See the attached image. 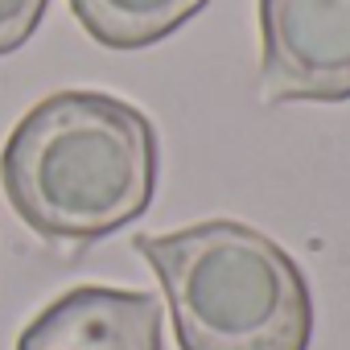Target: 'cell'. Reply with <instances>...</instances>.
<instances>
[{
	"mask_svg": "<svg viewBox=\"0 0 350 350\" xmlns=\"http://www.w3.org/2000/svg\"><path fill=\"white\" fill-rule=\"evenodd\" d=\"M211 0H70L75 21L107 50H144L194 21Z\"/></svg>",
	"mask_w": 350,
	"mask_h": 350,
	"instance_id": "obj_5",
	"label": "cell"
},
{
	"mask_svg": "<svg viewBox=\"0 0 350 350\" xmlns=\"http://www.w3.org/2000/svg\"><path fill=\"white\" fill-rule=\"evenodd\" d=\"M260 91L268 103L350 99V0H260Z\"/></svg>",
	"mask_w": 350,
	"mask_h": 350,
	"instance_id": "obj_3",
	"label": "cell"
},
{
	"mask_svg": "<svg viewBox=\"0 0 350 350\" xmlns=\"http://www.w3.org/2000/svg\"><path fill=\"white\" fill-rule=\"evenodd\" d=\"M157 128L120 95L54 91L0 152V186L42 239L95 243L136 223L157 194Z\"/></svg>",
	"mask_w": 350,
	"mask_h": 350,
	"instance_id": "obj_1",
	"label": "cell"
},
{
	"mask_svg": "<svg viewBox=\"0 0 350 350\" xmlns=\"http://www.w3.org/2000/svg\"><path fill=\"white\" fill-rule=\"evenodd\" d=\"M50 0H0V54H17L42 25Z\"/></svg>",
	"mask_w": 350,
	"mask_h": 350,
	"instance_id": "obj_6",
	"label": "cell"
},
{
	"mask_svg": "<svg viewBox=\"0 0 350 350\" xmlns=\"http://www.w3.org/2000/svg\"><path fill=\"white\" fill-rule=\"evenodd\" d=\"M157 272L182 350H309L313 297L297 260L264 231L206 219L136 235Z\"/></svg>",
	"mask_w": 350,
	"mask_h": 350,
	"instance_id": "obj_2",
	"label": "cell"
},
{
	"mask_svg": "<svg viewBox=\"0 0 350 350\" xmlns=\"http://www.w3.org/2000/svg\"><path fill=\"white\" fill-rule=\"evenodd\" d=\"M17 350H165L161 301L140 288L79 284L21 329Z\"/></svg>",
	"mask_w": 350,
	"mask_h": 350,
	"instance_id": "obj_4",
	"label": "cell"
}]
</instances>
